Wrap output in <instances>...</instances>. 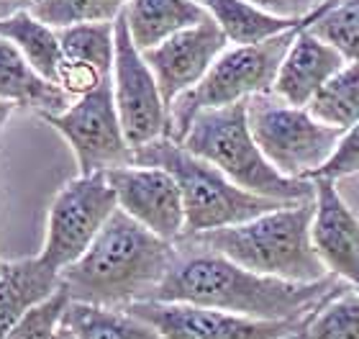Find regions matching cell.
Masks as SVG:
<instances>
[{
    "instance_id": "obj_2",
    "label": "cell",
    "mask_w": 359,
    "mask_h": 339,
    "mask_svg": "<svg viewBox=\"0 0 359 339\" xmlns=\"http://www.w3.org/2000/svg\"><path fill=\"white\" fill-rule=\"evenodd\" d=\"M177 244L157 237L116 208L77 262L62 270V288L72 301L126 309L151 301L175 260Z\"/></svg>"
},
{
    "instance_id": "obj_26",
    "label": "cell",
    "mask_w": 359,
    "mask_h": 339,
    "mask_svg": "<svg viewBox=\"0 0 359 339\" xmlns=\"http://www.w3.org/2000/svg\"><path fill=\"white\" fill-rule=\"evenodd\" d=\"M308 29L337 46L346 62H359V0H326Z\"/></svg>"
},
{
    "instance_id": "obj_5",
    "label": "cell",
    "mask_w": 359,
    "mask_h": 339,
    "mask_svg": "<svg viewBox=\"0 0 359 339\" xmlns=\"http://www.w3.org/2000/svg\"><path fill=\"white\" fill-rule=\"evenodd\" d=\"M134 162L136 165L165 167L177 180L180 193H182V206H185V234L182 237L241 224V221L255 219L259 213L272 211L277 206L290 204V201H275V198L249 193L241 185H236L229 175L221 173L216 165L193 154L170 136L136 147Z\"/></svg>"
},
{
    "instance_id": "obj_35",
    "label": "cell",
    "mask_w": 359,
    "mask_h": 339,
    "mask_svg": "<svg viewBox=\"0 0 359 339\" xmlns=\"http://www.w3.org/2000/svg\"><path fill=\"white\" fill-rule=\"evenodd\" d=\"M0 267H3V262H0Z\"/></svg>"
},
{
    "instance_id": "obj_20",
    "label": "cell",
    "mask_w": 359,
    "mask_h": 339,
    "mask_svg": "<svg viewBox=\"0 0 359 339\" xmlns=\"http://www.w3.org/2000/svg\"><path fill=\"white\" fill-rule=\"evenodd\" d=\"M0 36L13 41L23 57L31 62V67L57 85V72L65 60V49L60 41V31L54 26L36 18L31 13V8H23L8 18H0Z\"/></svg>"
},
{
    "instance_id": "obj_4",
    "label": "cell",
    "mask_w": 359,
    "mask_h": 339,
    "mask_svg": "<svg viewBox=\"0 0 359 339\" xmlns=\"http://www.w3.org/2000/svg\"><path fill=\"white\" fill-rule=\"evenodd\" d=\"M182 147L205 162L216 165L236 185L249 193L275 201H313L316 180H295L277 173L259 149L249 126V103H233L224 108H208L193 119Z\"/></svg>"
},
{
    "instance_id": "obj_32",
    "label": "cell",
    "mask_w": 359,
    "mask_h": 339,
    "mask_svg": "<svg viewBox=\"0 0 359 339\" xmlns=\"http://www.w3.org/2000/svg\"><path fill=\"white\" fill-rule=\"evenodd\" d=\"M54 339H77V337H75L72 332H69L67 326H62V329L57 332V337H54Z\"/></svg>"
},
{
    "instance_id": "obj_6",
    "label": "cell",
    "mask_w": 359,
    "mask_h": 339,
    "mask_svg": "<svg viewBox=\"0 0 359 339\" xmlns=\"http://www.w3.org/2000/svg\"><path fill=\"white\" fill-rule=\"evenodd\" d=\"M306 26H311V23L283 31L272 39L257 41V44L226 46L201 83L185 91L180 98H175V103L170 106L167 136L175 142H182V136L187 134L193 119L201 111L233 106V103L255 98L259 93L272 91L285 54L295 41L298 31Z\"/></svg>"
},
{
    "instance_id": "obj_13",
    "label": "cell",
    "mask_w": 359,
    "mask_h": 339,
    "mask_svg": "<svg viewBox=\"0 0 359 339\" xmlns=\"http://www.w3.org/2000/svg\"><path fill=\"white\" fill-rule=\"evenodd\" d=\"M226 46L229 39L221 26L205 15L201 23L177 31L162 44L144 52V60L157 77L167 108L172 106L175 98L201 83Z\"/></svg>"
},
{
    "instance_id": "obj_7",
    "label": "cell",
    "mask_w": 359,
    "mask_h": 339,
    "mask_svg": "<svg viewBox=\"0 0 359 339\" xmlns=\"http://www.w3.org/2000/svg\"><path fill=\"white\" fill-rule=\"evenodd\" d=\"M247 103L249 126L259 149L285 178L313 180L344 134V128L323 124L306 106H292L272 91Z\"/></svg>"
},
{
    "instance_id": "obj_24",
    "label": "cell",
    "mask_w": 359,
    "mask_h": 339,
    "mask_svg": "<svg viewBox=\"0 0 359 339\" xmlns=\"http://www.w3.org/2000/svg\"><path fill=\"white\" fill-rule=\"evenodd\" d=\"M57 31H60V41L67 60L90 62L111 75L113 57H116V21L77 23Z\"/></svg>"
},
{
    "instance_id": "obj_18",
    "label": "cell",
    "mask_w": 359,
    "mask_h": 339,
    "mask_svg": "<svg viewBox=\"0 0 359 339\" xmlns=\"http://www.w3.org/2000/svg\"><path fill=\"white\" fill-rule=\"evenodd\" d=\"M205 15L208 11L198 0H128L123 8L128 34L142 52L201 23Z\"/></svg>"
},
{
    "instance_id": "obj_29",
    "label": "cell",
    "mask_w": 359,
    "mask_h": 339,
    "mask_svg": "<svg viewBox=\"0 0 359 339\" xmlns=\"http://www.w3.org/2000/svg\"><path fill=\"white\" fill-rule=\"evenodd\" d=\"M249 3L280 18H306L316 13L326 0H249Z\"/></svg>"
},
{
    "instance_id": "obj_8",
    "label": "cell",
    "mask_w": 359,
    "mask_h": 339,
    "mask_svg": "<svg viewBox=\"0 0 359 339\" xmlns=\"http://www.w3.org/2000/svg\"><path fill=\"white\" fill-rule=\"evenodd\" d=\"M116 208V190L105 173L77 175L75 180L65 182L49 206L44 247L39 257L52 270L62 272L88 252Z\"/></svg>"
},
{
    "instance_id": "obj_23",
    "label": "cell",
    "mask_w": 359,
    "mask_h": 339,
    "mask_svg": "<svg viewBox=\"0 0 359 339\" xmlns=\"http://www.w3.org/2000/svg\"><path fill=\"white\" fill-rule=\"evenodd\" d=\"M308 339H359V291L339 286L303 321Z\"/></svg>"
},
{
    "instance_id": "obj_14",
    "label": "cell",
    "mask_w": 359,
    "mask_h": 339,
    "mask_svg": "<svg viewBox=\"0 0 359 339\" xmlns=\"http://www.w3.org/2000/svg\"><path fill=\"white\" fill-rule=\"evenodd\" d=\"M313 247L331 275L359 291V219L349 208L337 182L316 180Z\"/></svg>"
},
{
    "instance_id": "obj_1",
    "label": "cell",
    "mask_w": 359,
    "mask_h": 339,
    "mask_svg": "<svg viewBox=\"0 0 359 339\" xmlns=\"http://www.w3.org/2000/svg\"><path fill=\"white\" fill-rule=\"evenodd\" d=\"M177 252L151 301L195 303L267 321H303L339 288L337 275L313 283L272 278L233 262L193 237L175 241Z\"/></svg>"
},
{
    "instance_id": "obj_12",
    "label": "cell",
    "mask_w": 359,
    "mask_h": 339,
    "mask_svg": "<svg viewBox=\"0 0 359 339\" xmlns=\"http://www.w3.org/2000/svg\"><path fill=\"white\" fill-rule=\"evenodd\" d=\"M105 178L116 190L118 208L126 211L131 219L167 241H177L185 234L182 193L177 180L165 167L128 162L108 170Z\"/></svg>"
},
{
    "instance_id": "obj_21",
    "label": "cell",
    "mask_w": 359,
    "mask_h": 339,
    "mask_svg": "<svg viewBox=\"0 0 359 339\" xmlns=\"http://www.w3.org/2000/svg\"><path fill=\"white\" fill-rule=\"evenodd\" d=\"M62 326L77 339H162V334L128 309H108L95 303L69 301Z\"/></svg>"
},
{
    "instance_id": "obj_34",
    "label": "cell",
    "mask_w": 359,
    "mask_h": 339,
    "mask_svg": "<svg viewBox=\"0 0 359 339\" xmlns=\"http://www.w3.org/2000/svg\"><path fill=\"white\" fill-rule=\"evenodd\" d=\"M29 3H36V0H29Z\"/></svg>"
},
{
    "instance_id": "obj_27",
    "label": "cell",
    "mask_w": 359,
    "mask_h": 339,
    "mask_svg": "<svg viewBox=\"0 0 359 339\" xmlns=\"http://www.w3.org/2000/svg\"><path fill=\"white\" fill-rule=\"evenodd\" d=\"M69 301L72 298L67 295V291L60 288L57 293H52L49 298L36 303L34 309L26 311L15 321L13 329L8 332L6 339H54L62 329V319H65Z\"/></svg>"
},
{
    "instance_id": "obj_19",
    "label": "cell",
    "mask_w": 359,
    "mask_h": 339,
    "mask_svg": "<svg viewBox=\"0 0 359 339\" xmlns=\"http://www.w3.org/2000/svg\"><path fill=\"white\" fill-rule=\"evenodd\" d=\"M198 3L221 26L231 44H257V41L272 39L283 31L295 29V26L313 23L326 6L323 3L316 13L306 15V18H280V15H272L262 8L252 6L249 0H198Z\"/></svg>"
},
{
    "instance_id": "obj_31",
    "label": "cell",
    "mask_w": 359,
    "mask_h": 339,
    "mask_svg": "<svg viewBox=\"0 0 359 339\" xmlns=\"http://www.w3.org/2000/svg\"><path fill=\"white\" fill-rule=\"evenodd\" d=\"M15 111L13 103H6V100H0V134H3V126L8 124V119H11V113Z\"/></svg>"
},
{
    "instance_id": "obj_3",
    "label": "cell",
    "mask_w": 359,
    "mask_h": 339,
    "mask_svg": "<svg viewBox=\"0 0 359 339\" xmlns=\"http://www.w3.org/2000/svg\"><path fill=\"white\" fill-rule=\"evenodd\" d=\"M313 213L316 201H290L241 224L193 234V239L262 275L313 283L331 275L313 247Z\"/></svg>"
},
{
    "instance_id": "obj_10",
    "label": "cell",
    "mask_w": 359,
    "mask_h": 339,
    "mask_svg": "<svg viewBox=\"0 0 359 339\" xmlns=\"http://www.w3.org/2000/svg\"><path fill=\"white\" fill-rule=\"evenodd\" d=\"M113 98L121 126L131 147H144L167 136L170 108L144 52L128 34L123 13L116 18V57H113Z\"/></svg>"
},
{
    "instance_id": "obj_30",
    "label": "cell",
    "mask_w": 359,
    "mask_h": 339,
    "mask_svg": "<svg viewBox=\"0 0 359 339\" xmlns=\"http://www.w3.org/2000/svg\"><path fill=\"white\" fill-rule=\"evenodd\" d=\"M23 8H31L29 0H0V18H8V15L23 11Z\"/></svg>"
},
{
    "instance_id": "obj_28",
    "label": "cell",
    "mask_w": 359,
    "mask_h": 339,
    "mask_svg": "<svg viewBox=\"0 0 359 339\" xmlns=\"http://www.w3.org/2000/svg\"><path fill=\"white\" fill-rule=\"evenodd\" d=\"M359 175V124L344 128V134L339 139L337 149L329 157V162L316 173L313 180H331L339 182L344 178Z\"/></svg>"
},
{
    "instance_id": "obj_22",
    "label": "cell",
    "mask_w": 359,
    "mask_h": 339,
    "mask_svg": "<svg viewBox=\"0 0 359 339\" xmlns=\"http://www.w3.org/2000/svg\"><path fill=\"white\" fill-rule=\"evenodd\" d=\"M316 119L337 128L359 124V62H346L308 103Z\"/></svg>"
},
{
    "instance_id": "obj_25",
    "label": "cell",
    "mask_w": 359,
    "mask_h": 339,
    "mask_svg": "<svg viewBox=\"0 0 359 339\" xmlns=\"http://www.w3.org/2000/svg\"><path fill=\"white\" fill-rule=\"evenodd\" d=\"M128 0H36L31 3V13L54 29H67L77 23L116 21Z\"/></svg>"
},
{
    "instance_id": "obj_16",
    "label": "cell",
    "mask_w": 359,
    "mask_h": 339,
    "mask_svg": "<svg viewBox=\"0 0 359 339\" xmlns=\"http://www.w3.org/2000/svg\"><path fill=\"white\" fill-rule=\"evenodd\" d=\"M62 288V272L52 270L41 257H23L0 267V339L15 321Z\"/></svg>"
},
{
    "instance_id": "obj_17",
    "label": "cell",
    "mask_w": 359,
    "mask_h": 339,
    "mask_svg": "<svg viewBox=\"0 0 359 339\" xmlns=\"http://www.w3.org/2000/svg\"><path fill=\"white\" fill-rule=\"evenodd\" d=\"M0 100L46 116L65 111L75 98L39 75L18 46L0 36Z\"/></svg>"
},
{
    "instance_id": "obj_9",
    "label": "cell",
    "mask_w": 359,
    "mask_h": 339,
    "mask_svg": "<svg viewBox=\"0 0 359 339\" xmlns=\"http://www.w3.org/2000/svg\"><path fill=\"white\" fill-rule=\"evenodd\" d=\"M41 119L69 144L80 175L108 173L134 162V147L128 144L116 111L111 77L97 91L75 98L65 111L46 113Z\"/></svg>"
},
{
    "instance_id": "obj_33",
    "label": "cell",
    "mask_w": 359,
    "mask_h": 339,
    "mask_svg": "<svg viewBox=\"0 0 359 339\" xmlns=\"http://www.w3.org/2000/svg\"><path fill=\"white\" fill-rule=\"evenodd\" d=\"M285 339H308V337H306V332H303V324H300L298 329H295V332H292V334H287V337H285Z\"/></svg>"
},
{
    "instance_id": "obj_11",
    "label": "cell",
    "mask_w": 359,
    "mask_h": 339,
    "mask_svg": "<svg viewBox=\"0 0 359 339\" xmlns=\"http://www.w3.org/2000/svg\"><path fill=\"white\" fill-rule=\"evenodd\" d=\"M126 309L149 321L162 339H285L306 321H267L195 303L139 301Z\"/></svg>"
},
{
    "instance_id": "obj_36",
    "label": "cell",
    "mask_w": 359,
    "mask_h": 339,
    "mask_svg": "<svg viewBox=\"0 0 359 339\" xmlns=\"http://www.w3.org/2000/svg\"><path fill=\"white\" fill-rule=\"evenodd\" d=\"M0 262H3V260H0Z\"/></svg>"
},
{
    "instance_id": "obj_15",
    "label": "cell",
    "mask_w": 359,
    "mask_h": 339,
    "mask_svg": "<svg viewBox=\"0 0 359 339\" xmlns=\"http://www.w3.org/2000/svg\"><path fill=\"white\" fill-rule=\"evenodd\" d=\"M346 65V57L326 39L316 36L313 31L300 29L295 41L285 54L280 72L275 77L272 93L292 106H306L316 98V93Z\"/></svg>"
}]
</instances>
